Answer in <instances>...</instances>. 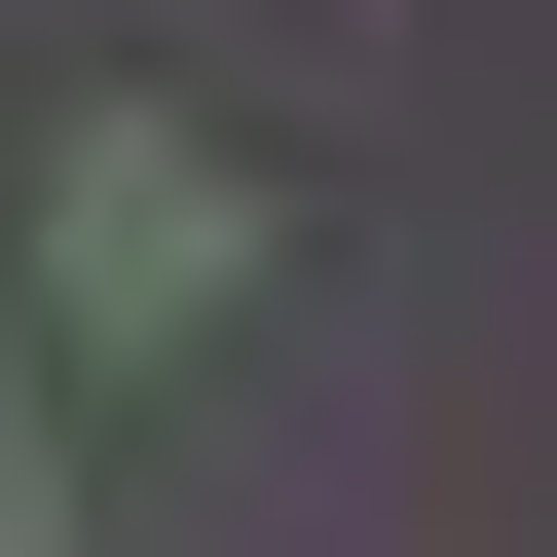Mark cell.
<instances>
[{
  "mask_svg": "<svg viewBox=\"0 0 557 557\" xmlns=\"http://www.w3.org/2000/svg\"><path fill=\"white\" fill-rule=\"evenodd\" d=\"M0 557H75V446H38V335H0Z\"/></svg>",
  "mask_w": 557,
  "mask_h": 557,
  "instance_id": "cell-2",
  "label": "cell"
},
{
  "mask_svg": "<svg viewBox=\"0 0 557 557\" xmlns=\"http://www.w3.org/2000/svg\"><path fill=\"white\" fill-rule=\"evenodd\" d=\"M223 298H260V149L75 112V149H38V335H75V372H149V335H223Z\"/></svg>",
  "mask_w": 557,
  "mask_h": 557,
  "instance_id": "cell-1",
  "label": "cell"
}]
</instances>
